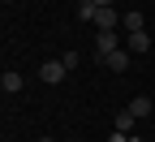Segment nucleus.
<instances>
[{"label": "nucleus", "instance_id": "nucleus-8", "mask_svg": "<svg viewBox=\"0 0 155 142\" xmlns=\"http://www.w3.org/2000/svg\"><path fill=\"white\" fill-rule=\"evenodd\" d=\"M125 112H134L138 121H142V116H151V99H147V95H138V99H129V108H125Z\"/></svg>", "mask_w": 155, "mask_h": 142}, {"label": "nucleus", "instance_id": "nucleus-12", "mask_svg": "<svg viewBox=\"0 0 155 142\" xmlns=\"http://www.w3.org/2000/svg\"><path fill=\"white\" fill-rule=\"evenodd\" d=\"M43 142H52V138H43Z\"/></svg>", "mask_w": 155, "mask_h": 142}, {"label": "nucleus", "instance_id": "nucleus-2", "mask_svg": "<svg viewBox=\"0 0 155 142\" xmlns=\"http://www.w3.org/2000/svg\"><path fill=\"white\" fill-rule=\"evenodd\" d=\"M65 60H43V69H39V78H43L48 86H56V82H65Z\"/></svg>", "mask_w": 155, "mask_h": 142}, {"label": "nucleus", "instance_id": "nucleus-7", "mask_svg": "<svg viewBox=\"0 0 155 142\" xmlns=\"http://www.w3.org/2000/svg\"><path fill=\"white\" fill-rule=\"evenodd\" d=\"M134 121H138L134 112H116V116H112V129H116V134H129V129H134Z\"/></svg>", "mask_w": 155, "mask_h": 142}, {"label": "nucleus", "instance_id": "nucleus-3", "mask_svg": "<svg viewBox=\"0 0 155 142\" xmlns=\"http://www.w3.org/2000/svg\"><path fill=\"white\" fill-rule=\"evenodd\" d=\"M125 52H129V56H147V52H151V39H147V30H134V35H125Z\"/></svg>", "mask_w": 155, "mask_h": 142}, {"label": "nucleus", "instance_id": "nucleus-9", "mask_svg": "<svg viewBox=\"0 0 155 142\" xmlns=\"http://www.w3.org/2000/svg\"><path fill=\"white\" fill-rule=\"evenodd\" d=\"M121 26H125V35H134V30H142V13H138V9H129V13L121 17Z\"/></svg>", "mask_w": 155, "mask_h": 142}, {"label": "nucleus", "instance_id": "nucleus-11", "mask_svg": "<svg viewBox=\"0 0 155 142\" xmlns=\"http://www.w3.org/2000/svg\"><path fill=\"white\" fill-rule=\"evenodd\" d=\"M95 5H99V9H112V0H95Z\"/></svg>", "mask_w": 155, "mask_h": 142}, {"label": "nucleus", "instance_id": "nucleus-6", "mask_svg": "<svg viewBox=\"0 0 155 142\" xmlns=\"http://www.w3.org/2000/svg\"><path fill=\"white\" fill-rule=\"evenodd\" d=\"M0 91H5V95H17V91H22V73H0Z\"/></svg>", "mask_w": 155, "mask_h": 142}, {"label": "nucleus", "instance_id": "nucleus-1", "mask_svg": "<svg viewBox=\"0 0 155 142\" xmlns=\"http://www.w3.org/2000/svg\"><path fill=\"white\" fill-rule=\"evenodd\" d=\"M116 48H121V35H116V30H99V35H95V56H99V60H108Z\"/></svg>", "mask_w": 155, "mask_h": 142}, {"label": "nucleus", "instance_id": "nucleus-4", "mask_svg": "<svg viewBox=\"0 0 155 142\" xmlns=\"http://www.w3.org/2000/svg\"><path fill=\"white\" fill-rule=\"evenodd\" d=\"M95 26H99V30H116V26H121V13H116V9H99V13H95Z\"/></svg>", "mask_w": 155, "mask_h": 142}, {"label": "nucleus", "instance_id": "nucleus-5", "mask_svg": "<svg viewBox=\"0 0 155 142\" xmlns=\"http://www.w3.org/2000/svg\"><path fill=\"white\" fill-rule=\"evenodd\" d=\"M104 65H112V73H129V52H125V48H116V52L104 60Z\"/></svg>", "mask_w": 155, "mask_h": 142}, {"label": "nucleus", "instance_id": "nucleus-10", "mask_svg": "<svg viewBox=\"0 0 155 142\" xmlns=\"http://www.w3.org/2000/svg\"><path fill=\"white\" fill-rule=\"evenodd\" d=\"M95 13H99V5L95 0H82L78 5V22H95Z\"/></svg>", "mask_w": 155, "mask_h": 142}]
</instances>
